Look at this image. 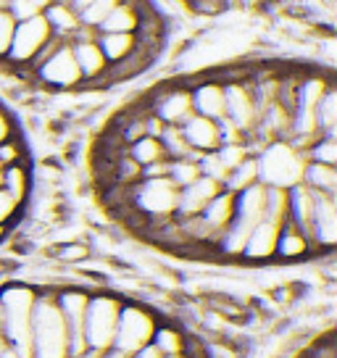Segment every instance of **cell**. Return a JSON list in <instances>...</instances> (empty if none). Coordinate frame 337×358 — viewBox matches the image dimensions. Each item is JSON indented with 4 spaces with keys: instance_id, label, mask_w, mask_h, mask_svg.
Segmentation results:
<instances>
[{
    "instance_id": "6da1fadb",
    "label": "cell",
    "mask_w": 337,
    "mask_h": 358,
    "mask_svg": "<svg viewBox=\"0 0 337 358\" xmlns=\"http://www.w3.org/2000/svg\"><path fill=\"white\" fill-rule=\"evenodd\" d=\"M37 303V287L32 282H3L0 308H3V335L8 337L19 356L34 358L32 353V313Z\"/></svg>"
},
{
    "instance_id": "7a4b0ae2",
    "label": "cell",
    "mask_w": 337,
    "mask_h": 358,
    "mask_svg": "<svg viewBox=\"0 0 337 358\" xmlns=\"http://www.w3.org/2000/svg\"><path fill=\"white\" fill-rule=\"evenodd\" d=\"M56 287H37L32 313V353L34 358H66V324L53 301Z\"/></svg>"
},
{
    "instance_id": "3957f363",
    "label": "cell",
    "mask_w": 337,
    "mask_h": 358,
    "mask_svg": "<svg viewBox=\"0 0 337 358\" xmlns=\"http://www.w3.org/2000/svg\"><path fill=\"white\" fill-rule=\"evenodd\" d=\"M256 164H259L261 185L287 190L292 185H298L303 177L306 156L298 148H292L287 140H274L256 153Z\"/></svg>"
},
{
    "instance_id": "277c9868",
    "label": "cell",
    "mask_w": 337,
    "mask_h": 358,
    "mask_svg": "<svg viewBox=\"0 0 337 358\" xmlns=\"http://www.w3.org/2000/svg\"><path fill=\"white\" fill-rule=\"evenodd\" d=\"M124 295L116 290H98L90 292L87 298V311H85V340L90 350H108L113 345V335H116V322H119V311H122Z\"/></svg>"
},
{
    "instance_id": "5b68a950",
    "label": "cell",
    "mask_w": 337,
    "mask_h": 358,
    "mask_svg": "<svg viewBox=\"0 0 337 358\" xmlns=\"http://www.w3.org/2000/svg\"><path fill=\"white\" fill-rule=\"evenodd\" d=\"M158 319H161V313L153 311L148 303L137 301V298H124L111 348H116L124 356L137 353L140 348H145L153 340Z\"/></svg>"
},
{
    "instance_id": "8992f818",
    "label": "cell",
    "mask_w": 337,
    "mask_h": 358,
    "mask_svg": "<svg viewBox=\"0 0 337 358\" xmlns=\"http://www.w3.org/2000/svg\"><path fill=\"white\" fill-rule=\"evenodd\" d=\"M29 74H32L34 87L50 90V92H77L85 85L71 43H58L43 61L29 66Z\"/></svg>"
},
{
    "instance_id": "52a82bcc",
    "label": "cell",
    "mask_w": 337,
    "mask_h": 358,
    "mask_svg": "<svg viewBox=\"0 0 337 358\" xmlns=\"http://www.w3.org/2000/svg\"><path fill=\"white\" fill-rule=\"evenodd\" d=\"M177 198H180V190L166 177L140 179L129 190V206L140 216H145L148 222L174 216L177 213Z\"/></svg>"
},
{
    "instance_id": "ba28073f",
    "label": "cell",
    "mask_w": 337,
    "mask_h": 358,
    "mask_svg": "<svg viewBox=\"0 0 337 358\" xmlns=\"http://www.w3.org/2000/svg\"><path fill=\"white\" fill-rule=\"evenodd\" d=\"M145 101L150 113L158 116L164 124H171V127H182L195 113L192 111V95L187 79L158 85V87H153L148 92Z\"/></svg>"
},
{
    "instance_id": "9c48e42d",
    "label": "cell",
    "mask_w": 337,
    "mask_h": 358,
    "mask_svg": "<svg viewBox=\"0 0 337 358\" xmlns=\"http://www.w3.org/2000/svg\"><path fill=\"white\" fill-rule=\"evenodd\" d=\"M50 37H53V32H50L43 13H37L32 19H24V22H16L11 48H8V56L3 64L8 69H29Z\"/></svg>"
},
{
    "instance_id": "30bf717a",
    "label": "cell",
    "mask_w": 337,
    "mask_h": 358,
    "mask_svg": "<svg viewBox=\"0 0 337 358\" xmlns=\"http://www.w3.org/2000/svg\"><path fill=\"white\" fill-rule=\"evenodd\" d=\"M308 237L316 248V256H332L337 245V198L314 192V213L308 224Z\"/></svg>"
},
{
    "instance_id": "8fae6325",
    "label": "cell",
    "mask_w": 337,
    "mask_h": 358,
    "mask_svg": "<svg viewBox=\"0 0 337 358\" xmlns=\"http://www.w3.org/2000/svg\"><path fill=\"white\" fill-rule=\"evenodd\" d=\"M224 116L240 132L250 134L259 122V106L245 79H227L224 82Z\"/></svg>"
},
{
    "instance_id": "7c38bea8",
    "label": "cell",
    "mask_w": 337,
    "mask_h": 358,
    "mask_svg": "<svg viewBox=\"0 0 337 358\" xmlns=\"http://www.w3.org/2000/svg\"><path fill=\"white\" fill-rule=\"evenodd\" d=\"M282 224L269 222V219H261L250 235L245 240V248L240 253L237 264H248V266H266L274 261V245H277V235H280Z\"/></svg>"
},
{
    "instance_id": "4fadbf2b",
    "label": "cell",
    "mask_w": 337,
    "mask_h": 358,
    "mask_svg": "<svg viewBox=\"0 0 337 358\" xmlns=\"http://www.w3.org/2000/svg\"><path fill=\"white\" fill-rule=\"evenodd\" d=\"M192 95V111L206 119H224V82L219 77L187 79Z\"/></svg>"
},
{
    "instance_id": "5bb4252c",
    "label": "cell",
    "mask_w": 337,
    "mask_h": 358,
    "mask_svg": "<svg viewBox=\"0 0 337 358\" xmlns=\"http://www.w3.org/2000/svg\"><path fill=\"white\" fill-rule=\"evenodd\" d=\"M316 256V248L311 237L303 229H298L292 222H282L280 235H277V245H274V261L277 264H301Z\"/></svg>"
},
{
    "instance_id": "9a60e30c",
    "label": "cell",
    "mask_w": 337,
    "mask_h": 358,
    "mask_svg": "<svg viewBox=\"0 0 337 358\" xmlns=\"http://www.w3.org/2000/svg\"><path fill=\"white\" fill-rule=\"evenodd\" d=\"M98 37V34H95ZM92 40H71V50L77 58L79 74H82V87H101L106 71H108V61L103 56L101 45Z\"/></svg>"
},
{
    "instance_id": "2e32d148",
    "label": "cell",
    "mask_w": 337,
    "mask_h": 358,
    "mask_svg": "<svg viewBox=\"0 0 337 358\" xmlns=\"http://www.w3.org/2000/svg\"><path fill=\"white\" fill-rule=\"evenodd\" d=\"M222 190H224V187H222L219 182H214V179H208L201 174L195 182H190L187 187H182L180 190V198H177V213H174V216H180V219L198 216V213L214 201Z\"/></svg>"
},
{
    "instance_id": "e0dca14e",
    "label": "cell",
    "mask_w": 337,
    "mask_h": 358,
    "mask_svg": "<svg viewBox=\"0 0 337 358\" xmlns=\"http://www.w3.org/2000/svg\"><path fill=\"white\" fill-rule=\"evenodd\" d=\"M180 129L195 156L211 153V150H216V148L222 145V140H219V124H216L214 119H206V116L192 113Z\"/></svg>"
},
{
    "instance_id": "ac0fdd59",
    "label": "cell",
    "mask_w": 337,
    "mask_h": 358,
    "mask_svg": "<svg viewBox=\"0 0 337 358\" xmlns=\"http://www.w3.org/2000/svg\"><path fill=\"white\" fill-rule=\"evenodd\" d=\"M43 16H45V22H48V27H50V32H53V37H58V40L71 43V40L77 37L79 29H82L79 11L74 6H69L66 0H50L45 6V11H43Z\"/></svg>"
},
{
    "instance_id": "d6986e66",
    "label": "cell",
    "mask_w": 337,
    "mask_h": 358,
    "mask_svg": "<svg viewBox=\"0 0 337 358\" xmlns=\"http://www.w3.org/2000/svg\"><path fill=\"white\" fill-rule=\"evenodd\" d=\"M185 343H187V329H185V324H180L177 319H164L161 316L150 345L156 348L164 358H168V356H182L185 353Z\"/></svg>"
},
{
    "instance_id": "ffe728a7",
    "label": "cell",
    "mask_w": 337,
    "mask_h": 358,
    "mask_svg": "<svg viewBox=\"0 0 337 358\" xmlns=\"http://www.w3.org/2000/svg\"><path fill=\"white\" fill-rule=\"evenodd\" d=\"M0 187L11 195L16 203H27L32 201L34 192V174L29 164H16V166H6L3 169V177H0Z\"/></svg>"
},
{
    "instance_id": "44dd1931",
    "label": "cell",
    "mask_w": 337,
    "mask_h": 358,
    "mask_svg": "<svg viewBox=\"0 0 337 358\" xmlns=\"http://www.w3.org/2000/svg\"><path fill=\"white\" fill-rule=\"evenodd\" d=\"M311 213H314V192L308 190L303 182L287 187V222H292L308 235Z\"/></svg>"
},
{
    "instance_id": "7402d4cb",
    "label": "cell",
    "mask_w": 337,
    "mask_h": 358,
    "mask_svg": "<svg viewBox=\"0 0 337 358\" xmlns=\"http://www.w3.org/2000/svg\"><path fill=\"white\" fill-rule=\"evenodd\" d=\"M301 182H303L311 192L335 195L337 198V166H327V164H311V161H306Z\"/></svg>"
},
{
    "instance_id": "603a6c76",
    "label": "cell",
    "mask_w": 337,
    "mask_h": 358,
    "mask_svg": "<svg viewBox=\"0 0 337 358\" xmlns=\"http://www.w3.org/2000/svg\"><path fill=\"white\" fill-rule=\"evenodd\" d=\"M95 43L101 45L103 56H106L108 66H111V64H119L122 58H127L132 50H135L137 37L129 32H98Z\"/></svg>"
},
{
    "instance_id": "cb8c5ba5",
    "label": "cell",
    "mask_w": 337,
    "mask_h": 358,
    "mask_svg": "<svg viewBox=\"0 0 337 358\" xmlns=\"http://www.w3.org/2000/svg\"><path fill=\"white\" fill-rule=\"evenodd\" d=\"M316 132L337 137V87L335 82L324 90V95L316 103Z\"/></svg>"
},
{
    "instance_id": "d4e9b609",
    "label": "cell",
    "mask_w": 337,
    "mask_h": 358,
    "mask_svg": "<svg viewBox=\"0 0 337 358\" xmlns=\"http://www.w3.org/2000/svg\"><path fill=\"white\" fill-rule=\"evenodd\" d=\"M53 258H56V264H64V266H85V261L92 258V248L90 243H85L79 237L64 240L53 248Z\"/></svg>"
},
{
    "instance_id": "484cf974",
    "label": "cell",
    "mask_w": 337,
    "mask_h": 358,
    "mask_svg": "<svg viewBox=\"0 0 337 358\" xmlns=\"http://www.w3.org/2000/svg\"><path fill=\"white\" fill-rule=\"evenodd\" d=\"M256 182H259V164H256V156H248L243 164H237V166L227 174L222 187H224L227 192L237 195V192H243L245 187L256 185Z\"/></svg>"
},
{
    "instance_id": "4316f807",
    "label": "cell",
    "mask_w": 337,
    "mask_h": 358,
    "mask_svg": "<svg viewBox=\"0 0 337 358\" xmlns=\"http://www.w3.org/2000/svg\"><path fill=\"white\" fill-rule=\"evenodd\" d=\"M127 153L135 158L140 166L145 169L150 164H158V161H166V153H164V145H161V140L158 137H137L135 143H129L127 145Z\"/></svg>"
},
{
    "instance_id": "83f0119b",
    "label": "cell",
    "mask_w": 337,
    "mask_h": 358,
    "mask_svg": "<svg viewBox=\"0 0 337 358\" xmlns=\"http://www.w3.org/2000/svg\"><path fill=\"white\" fill-rule=\"evenodd\" d=\"M158 140H161V145H164L166 161H177V158H198L190 150V145H187V140H185V134H182L180 127H171V124H166Z\"/></svg>"
},
{
    "instance_id": "f1b7e54d",
    "label": "cell",
    "mask_w": 337,
    "mask_h": 358,
    "mask_svg": "<svg viewBox=\"0 0 337 358\" xmlns=\"http://www.w3.org/2000/svg\"><path fill=\"white\" fill-rule=\"evenodd\" d=\"M201 177V166H198V158H177V161H168V169H166V179L182 190V187H187L190 182Z\"/></svg>"
},
{
    "instance_id": "f546056e",
    "label": "cell",
    "mask_w": 337,
    "mask_h": 358,
    "mask_svg": "<svg viewBox=\"0 0 337 358\" xmlns=\"http://www.w3.org/2000/svg\"><path fill=\"white\" fill-rule=\"evenodd\" d=\"M306 161H311V164H327V166H337V137L319 134L314 143L306 148Z\"/></svg>"
},
{
    "instance_id": "4dcf8cb0",
    "label": "cell",
    "mask_w": 337,
    "mask_h": 358,
    "mask_svg": "<svg viewBox=\"0 0 337 358\" xmlns=\"http://www.w3.org/2000/svg\"><path fill=\"white\" fill-rule=\"evenodd\" d=\"M16 164H29V150L22 134H13L6 143H0V166H16Z\"/></svg>"
},
{
    "instance_id": "1f68e13d",
    "label": "cell",
    "mask_w": 337,
    "mask_h": 358,
    "mask_svg": "<svg viewBox=\"0 0 337 358\" xmlns=\"http://www.w3.org/2000/svg\"><path fill=\"white\" fill-rule=\"evenodd\" d=\"M266 187V185H264ZM264 219L282 224L287 219V190L282 187H266V203H264Z\"/></svg>"
},
{
    "instance_id": "d6a6232c",
    "label": "cell",
    "mask_w": 337,
    "mask_h": 358,
    "mask_svg": "<svg viewBox=\"0 0 337 358\" xmlns=\"http://www.w3.org/2000/svg\"><path fill=\"white\" fill-rule=\"evenodd\" d=\"M122 0H92L90 6L85 8V11H79V19L85 27H92V29H98L103 22H106V16L119 6Z\"/></svg>"
},
{
    "instance_id": "836d02e7",
    "label": "cell",
    "mask_w": 337,
    "mask_h": 358,
    "mask_svg": "<svg viewBox=\"0 0 337 358\" xmlns=\"http://www.w3.org/2000/svg\"><path fill=\"white\" fill-rule=\"evenodd\" d=\"M22 211H24L22 203H16L8 192L0 187V227H8V229H13V227H16V222L22 219Z\"/></svg>"
},
{
    "instance_id": "e575fe53",
    "label": "cell",
    "mask_w": 337,
    "mask_h": 358,
    "mask_svg": "<svg viewBox=\"0 0 337 358\" xmlns=\"http://www.w3.org/2000/svg\"><path fill=\"white\" fill-rule=\"evenodd\" d=\"M13 29H16V22L8 11H0V64L8 56V48H11L13 40Z\"/></svg>"
},
{
    "instance_id": "d590c367",
    "label": "cell",
    "mask_w": 337,
    "mask_h": 358,
    "mask_svg": "<svg viewBox=\"0 0 337 358\" xmlns=\"http://www.w3.org/2000/svg\"><path fill=\"white\" fill-rule=\"evenodd\" d=\"M187 3H190L192 11L203 13V16H219L232 6L229 0H187Z\"/></svg>"
},
{
    "instance_id": "8d00e7d4",
    "label": "cell",
    "mask_w": 337,
    "mask_h": 358,
    "mask_svg": "<svg viewBox=\"0 0 337 358\" xmlns=\"http://www.w3.org/2000/svg\"><path fill=\"white\" fill-rule=\"evenodd\" d=\"M13 134H19V124L13 119V113L0 103V143H6Z\"/></svg>"
},
{
    "instance_id": "74e56055",
    "label": "cell",
    "mask_w": 337,
    "mask_h": 358,
    "mask_svg": "<svg viewBox=\"0 0 337 358\" xmlns=\"http://www.w3.org/2000/svg\"><path fill=\"white\" fill-rule=\"evenodd\" d=\"M0 358H22L19 356V350L8 343V337L6 335H0Z\"/></svg>"
},
{
    "instance_id": "f35d334b",
    "label": "cell",
    "mask_w": 337,
    "mask_h": 358,
    "mask_svg": "<svg viewBox=\"0 0 337 358\" xmlns=\"http://www.w3.org/2000/svg\"><path fill=\"white\" fill-rule=\"evenodd\" d=\"M129 358H164V356H161V353H158L156 348H153L150 343H148L145 348H140V350H137V353H132Z\"/></svg>"
},
{
    "instance_id": "ab89813d",
    "label": "cell",
    "mask_w": 337,
    "mask_h": 358,
    "mask_svg": "<svg viewBox=\"0 0 337 358\" xmlns=\"http://www.w3.org/2000/svg\"><path fill=\"white\" fill-rule=\"evenodd\" d=\"M98 358H129V356H124V353H119L116 348H108V350H103V353H98Z\"/></svg>"
},
{
    "instance_id": "60d3db41",
    "label": "cell",
    "mask_w": 337,
    "mask_h": 358,
    "mask_svg": "<svg viewBox=\"0 0 337 358\" xmlns=\"http://www.w3.org/2000/svg\"><path fill=\"white\" fill-rule=\"evenodd\" d=\"M69 6H74V8H77V11H85V8H87V6H90L92 0H66Z\"/></svg>"
},
{
    "instance_id": "b9f144b4",
    "label": "cell",
    "mask_w": 337,
    "mask_h": 358,
    "mask_svg": "<svg viewBox=\"0 0 337 358\" xmlns=\"http://www.w3.org/2000/svg\"><path fill=\"white\" fill-rule=\"evenodd\" d=\"M27 3H32L34 8H37V11L43 13V11H45V6H48V3H50V0H27Z\"/></svg>"
},
{
    "instance_id": "7bdbcfd3",
    "label": "cell",
    "mask_w": 337,
    "mask_h": 358,
    "mask_svg": "<svg viewBox=\"0 0 337 358\" xmlns=\"http://www.w3.org/2000/svg\"><path fill=\"white\" fill-rule=\"evenodd\" d=\"M74 358H98V350H85V353H79Z\"/></svg>"
},
{
    "instance_id": "ee69618b",
    "label": "cell",
    "mask_w": 337,
    "mask_h": 358,
    "mask_svg": "<svg viewBox=\"0 0 337 358\" xmlns=\"http://www.w3.org/2000/svg\"><path fill=\"white\" fill-rule=\"evenodd\" d=\"M8 8V0H0V11H6Z\"/></svg>"
},
{
    "instance_id": "f6af8a7d",
    "label": "cell",
    "mask_w": 337,
    "mask_h": 358,
    "mask_svg": "<svg viewBox=\"0 0 337 358\" xmlns=\"http://www.w3.org/2000/svg\"><path fill=\"white\" fill-rule=\"evenodd\" d=\"M0 335H3V308H0Z\"/></svg>"
},
{
    "instance_id": "bcb514c9",
    "label": "cell",
    "mask_w": 337,
    "mask_h": 358,
    "mask_svg": "<svg viewBox=\"0 0 337 358\" xmlns=\"http://www.w3.org/2000/svg\"><path fill=\"white\" fill-rule=\"evenodd\" d=\"M168 358H185V356H168Z\"/></svg>"
},
{
    "instance_id": "7dc6e473",
    "label": "cell",
    "mask_w": 337,
    "mask_h": 358,
    "mask_svg": "<svg viewBox=\"0 0 337 358\" xmlns=\"http://www.w3.org/2000/svg\"><path fill=\"white\" fill-rule=\"evenodd\" d=\"M0 177H3V166H0Z\"/></svg>"
}]
</instances>
